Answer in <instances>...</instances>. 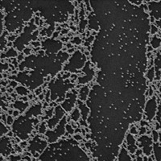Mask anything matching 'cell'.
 <instances>
[{
    "label": "cell",
    "instance_id": "8992f818",
    "mask_svg": "<svg viewBox=\"0 0 161 161\" xmlns=\"http://www.w3.org/2000/svg\"><path fill=\"white\" fill-rule=\"evenodd\" d=\"M130 132L132 133V134H137V130H136L135 127H132V128L130 129Z\"/></svg>",
    "mask_w": 161,
    "mask_h": 161
},
{
    "label": "cell",
    "instance_id": "5b68a950",
    "mask_svg": "<svg viewBox=\"0 0 161 161\" xmlns=\"http://www.w3.org/2000/svg\"><path fill=\"white\" fill-rule=\"evenodd\" d=\"M66 128H67V130H68V133H71V134H72V133H74V130L72 129V127L70 128L69 125H67V126H66Z\"/></svg>",
    "mask_w": 161,
    "mask_h": 161
},
{
    "label": "cell",
    "instance_id": "277c9868",
    "mask_svg": "<svg viewBox=\"0 0 161 161\" xmlns=\"http://www.w3.org/2000/svg\"><path fill=\"white\" fill-rule=\"evenodd\" d=\"M158 31V29L155 25H152V34H155Z\"/></svg>",
    "mask_w": 161,
    "mask_h": 161
},
{
    "label": "cell",
    "instance_id": "3957f363",
    "mask_svg": "<svg viewBox=\"0 0 161 161\" xmlns=\"http://www.w3.org/2000/svg\"><path fill=\"white\" fill-rule=\"evenodd\" d=\"M153 138H154L155 142L157 141V140H158V138H159L158 133H157V131H155V130H154V131H153Z\"/></svg>",
    "mask_w": 161,
    "mask_h": 161
},
{
    "label": "cell",
    "instance_id": "9c48e42d",
    "mask_svg": "<svg viewBox=\"0 0 161 161\" xmlns=\"http://www.w3.org/2000/svg\"><path fill=\"white\" fill-rule=\"evenodd\" d=\"M140 134H144L145 133V131H146V129L144 128V127H143V128H141V130H140Z\"/></svg>",
    "mask_w": 161,
    "mask_h": 161
},
{
    "label": "cell",
    "instance_id": "6da1fadb",
    "mask_svg": "<svg viewBox=\"0 0 161 161\" xmlns=\"http://www.w3.org/2000/svg\"><path fill=\"white\" fill-rule=\"evenodd\" d=\"M161 43V40L160 38H158L157 36H155L152 39V45L153 46V48H157L160 47Z\"/></svg>",
    "mask_w": 161,
    "mask_h": 161
},
{
    "label": "cell",
    "instance_id": "7c38bea8",
    "mask_svg": "<svg viewBox=\"0 0 161 161\" xmlns=\"http://www.w3.org/2000/svg\"><path fill=\"white\" fill-rule=\"evenodd\" d=\"M157 25L161 28V21H158V22H157Z\"/></svg>",
    "mask_w": 161,
    "mask_h": 161
},
{
    "label": "cell",
    "instance_id": "30bf717a",
    "mask_svg": "<svg viewBox=\"0 0 161 161\" xmlns=\"http://www.w3.org/2000/svg\"><path fill=\"white\" fill-rule=\"evenodd\" d=\"M152 47H151V46H149V47H148V48H147V51H152Z\"/></svg>",
    "mask_w": 161,
    "mask_h": 161
},
{
    "label": "cell",
    "instance_id": "8fae6325",
    "mask_svg": "<svg viewBox=\"0 0 161 161\" xmlns=\"http://www.w3.org/2000/svg\"><path fill=\"white\" fill-rule=\"evenodd\" d=\"M18 114H19V112H18V111H15L14 116H18Z\"/></svg>",
    "mask_w": 161,
    "mask_h": 161
},
{
    "label": "cell",
    "instance_id": "52a82bcc",
    "mask_svg": "<svg viewBox=\"0 0 161 161\" xmlns=\"http://www.w3.org/2000/svg\"><path fill=\"white\" fill-rule=\"evenodd\" d=\"M12 118L11 116H9L8 118H7V123L8 124H12Z\"/></svg>",
    "mask_w": 161,
    "mask_h": 161
},
{
    "label": "cell",
    "instance_id": "ba28073f",
    "mask_svg": "<svg viewBox=\"0 0 161 161\" xmlns=\"http://www.w3.org/2000/svg\"><path fill=\"white\" fill-rule=\"evenodd\" d=\"M74 138L76 139V140H81V139H82V137H81L80 136H76L75 137H74Z\"/></svg>",
    "mask_w": 161,
    "mask_h": 161
},
{
    "label": "cell",
    "instance_id": "4fadbf2b",
    "mask_svg": "<svg viewBox=\"0 0 161 161\" xmlns=\"http://www.w3.org/2000/svg\"><path fill=\"white\" fill-rule=\"evenodd\" d=\"M151 21H152V22H153V21H154V18L152 17V20H151Z\"/></svg>",
    "mask_w": 161,
    "mask_h": 161
},
{
    "label": "cell",
    "instance_id": "7a4b0ae2",
    "mask_svg": "<svg viewBox=\"0 0 161 161\" xmlns=\"http://www.w3.org/2000/svg\"><path fill=\"white\" fill-rule=\"evenodd\" d=\"M147 76L151 81H152L153 77H154V68H151L148 73H147Z\"/></svg>",
    "mask_w": 161,
    "mask_h": 161
}]
</instances>
